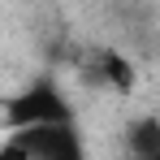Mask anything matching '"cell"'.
Returning a JSON list of instances; mask_svg holds the SVG:
<instances>
[{
	"instance_id": "obj_1",
	"label": "cell",
	"mask_w": 160,
	"mask_h": 160,
	"mask_svg": "<svg viewBox=\"0 0 160 160\" xmlns=\"http://www.w3.org/2000/svg\"><path fill=\"white\" fill-rule=\"evenodd\" d=\"M4 160H78L82 143L74 134V121H56V126H22L4 143Z\"/></svg>"
},
{
	"instance_id": "obj_4",
	"label": "cell",
	"mask_w": 160,
	"mask_h": 160,
	"mask_svg": "<svg viewBox=\"0 0 160 160\" xmlns=\"http://www.w3.org/2000/svg\"><path fill=\"white\" fill-rule=\"evenodd\" d=\"M104 74L117 82V87H130V65H126L117 52H104Z\"/></svg>"
},
{
	"instance_id": "obj_2",
	"label": "cell",
	"mask_w": 160,
	"mask_h": 160,
	"mask_svg": "<svg viewBox=\"0 0 160 160\" xmlns=\"http://www.w3.org/2000/svg\"><path fill=\"white\" fill-rule=\"evenodd\" d=\"M4 117H9V130H22V126H56V121H74V108L65 104V95L56 91L52 82H35V87L18 91V95L4 104Z\"/></svg>"
},
{
	"instance_id": "obj_3",
	"label": "cell",
	"mask_w": 160,
	"mask_h": 160,
	"mask_svg": "<svg viewBox=\"0 0 160 160\" xmlns=\"http://www.w3.org/2000/svg\"><path fill=\"white\" fill-rule=\"evenodd\" d=\"M126 152H130V156H143V160L160 156V121L156 117L130 121V130H126Z\"/></svg>"
}]
</instances>
